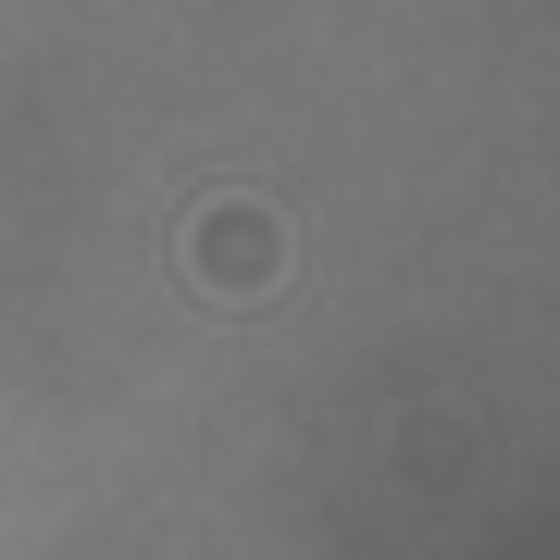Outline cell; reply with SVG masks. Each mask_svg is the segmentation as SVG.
<instances>
[{
    "mask_svg": "<svg viewBox=\"0 0 560 560\" xmlns=\"http://www.w3.org/2000/svg\"><path fill=\"white\" fill-rule=\"evenodd\" d=\"M175 287L212 300V312L275 300V287H287V224L261 212V200H200V212L175 224Z\"/></svg>",
    "mask_w": 560,
    "mask_h": 560,
    "instance_id": "6da1fadb",
    "label": "cell"
}]
</instances>
